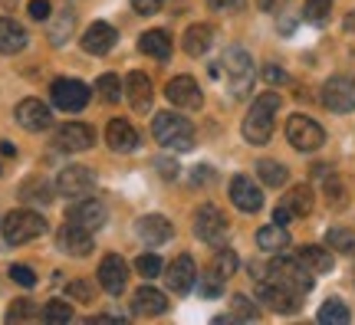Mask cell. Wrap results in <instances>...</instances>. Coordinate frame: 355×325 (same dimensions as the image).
Segmentation results:
<instances>
[{
	"label": "cell",
	"instance_id": "6da1fadb",
	"mask_svg": "<svg viewBox=\"0 0 355 325\" xmlns=\"http://www.w3.org/2000/svg\"><path fill=\"white\" fill-rule=\"evenodd\" d=\"M283 105V96L279 92H263L257 96V102L250 105V112L243 118V138L250 145H266L270 135H273V115Z\"/></svg>",
	"mask_w": 355,
	"mask_h": 325
},
{
	"label": "cell",
	"instance_id": "7a4b0ae2",
	"mask_svg": "<svg viewBox=\"0 0 355 325\" xmlns=\"http://www.w3.org/2000/svg\"><path fill=\"white\" fill-rule=\"evenodd\" d=\"M152 135L158 145H165L171 151H191L194 148V128L188 118H181L175 112H158L152 122Z\"/></svg>",
	"mask_w": 355,
	"mask_h": 325
},
{
	"label": "cell",
	"instance_id": "3957f363",
	"mask_svg": "<svg viewBox=\"0 0 355 325\" xmlns=\"http://www.w3.org/2000/svg\"><path fill=\"white\" fill-rule=\"evenodd\" d=\"M220 66H224V69H214V76H224V79H227L230 92H234L237 99L247 96V92H250V82H254V60H250V53L241 50V46H230V50L224 53Z\"/></svg>",
	"mask_w": 355,
	"mask_h": 325
},
{
	"label": "cell",
	"instance_id": "277c9868",
	"mask_svg": "<svg viewBox=\"0 0 355 325\" xmlns=\"http://www.w3.org/2000/svg\"><path fill=\"white\" fill-rule=\"evenodd\" d=\"M0 230H3V240H7V243L20 247V243H30V240L43 237V234H46V220L33 211H10L3 217Z\"/></svg>",
	"mask_w": 355,
	"mask_h": 325
},
{
	"label": "cell",
	"instance_id": "5b68a950",
	"mask_svg": "<svg viewBox=\"0 0 355 325\" xmlns=\"http://www.w3.org/2000/svg\"><path fill=\"white\" fill-rule=\"evenodd\" d=\"M270 279H277L279 286H286L290 292H296V296H306V292L313 289V273L300 263V256H296V260L277 256V260L270 263Z\"/></svg>",
	"mask_w": 355,
	"mask_h": 325
},
{
	"label": "cell",
	"instance_id": "8992f818",
	"mask_svg": "<svg viewBox=\"0 0 355 325\" xmlns=\"http://www.w3.org/2000/svg\"><path fill=\"white\" fill-rule=\"evenodd\" d=\"M194 234L204 243H211V247H224L230 234V224H227V217H224V211L214 207V204L198 207V213H194Z\"/></svg>",
	"mask_w": 355,
	"mask_h": 325
},
{
	"label": "cell",
	"instance_id": "52a82bcc",
	"mask_svg": "<svg viewBox=\"0 0 355 325\" xmlns=\"http://www.w3.org/2000/svg\"><path fill=\"white\" fill-rule=\"evenodd\" d=\"M286 138H290V145L296 151H316V148H322L326 132L309 115H293L290 122H286Z\"/></svg>",
	"mask_w": 355,
	"mask_h": 325
},
{
	"label": "cell",
	"instance_id": "ba28073f",
	"mask_svg": "<svg viewBox=\"0 0 355 325\" xmlns=\"http://www.w3.org/2000/svg\"><path fill=\"white\" fill-rule=\"evenodd\" d=\"M56 191L69 200H83L96 191V177H92V171L83 168V164H69V168H63L60 177H56Z\"/></svg>",
	"mask_w": 355,
	"mask_h": 325
},
{
	"label": "cell",
	"instance_id": "9c48e42d",
	"mask_svg": "<svg viewBox=\"0 0 355 325\" xmlns=\"http://www.w3.org/2000/svg\"><path fill=\"white\" fill-rule=\"evenodd\" d=\"M322 105L329 112H355V79L352 76H332L322 86Z\"/></svg>",
	"mask_w": 355,
	"mask_h": 325
},
{
	"label": "cell",
	"instance_id": "30bf717a",
	"mask_svg": "<svg viewBox=\"0 0 355 325\" xmlns=\"http://www.w3.org/2000/svg\"><path fill=\"white\" fill-rule=\"evenodd\" d=\"M53 105L63 109V112H83L89 105V86L79 79H56L50 86Z\"/></svg>",
	"mask_w": 355,
	"mask_h": 325
},
{
	"label": "cell",
	"instance_id": "8fae6325",
	"mask_svg": "<svg viewBox=\"0 0 355 325\" xmlns=\"http://www.w3.org/2000/svg\"><path fill=\"white\" fill-rule=\"evenodd\" d=\"M257 299L266 302L273 313H296L303 296H296V292H290L286 286H279L277 279H270V276H266V279L257 283Z\"/></svg>",
	"mask_w": 355,
	"mask_h": 325
},
{
	"label": "cell",
	"instance_id": "7c38bea8",
	"mask_svg": "<svg viewBox=\"0 0 355 325\" xmlns=\"http://www.w3.org/2000/svg\"><path fill=\"white\" fill-rule=\"evenodd\" d=\"M128 283V263L122 256L109 253L105 260L99 263V286L109 292V296H122Z\"/></svg>",
	"mask_w": 355,
	"mask_h": 325
},
{
	"label": "cell",
	"instance_id": "4fadbf2b",
	"mask_svg": "<svg viewBox=\"0 0 355 325\" xmlns=\"http://www.w3.org/2000/svg\"><path fill=\"white\" fill-rule=\"evenodd\" d=\"M230 200H234V207L243 213H257L263 207V191L257 188L254 181L247 175H237L230 181Z\"/></svg>",
	"mask_w": 355,
	"mask_h": 325
},
{
	"label": "cell",
	"instance_id": "5bb4252c",
	"mask_svg": "<svg viewBox=\"0 0 355 325\" xmlns=\"http://www.w3.org/2000/svg\"><path fill=\"white\" fill-rule=\"evenodd\" d=\"M165 96L171 105H178V109H201V86L191 79V76H178V79H171L165 89Z\"/></svg>",
	"mask_w": 355,
	"mask_h": 325
},
{
	"label": "cell",
	"instance_id": "9a60e30c",
	"mask_svg": "<svg viewBox=\"0 0 355 325\" xmlns=\"http://www.w3.org/2000/svg\"><path fill=\"white\" fill-rule=\"evenodd\" d=\"M13 115H17L20 128H26V132H46L53 125V112L46 109V102L40 99H24Z\"/></svg>",
	"mask_w": 355,
	"mask_h": 325
},
{
	"label": "cell",
	"instance_id": "2e32d148",
	"mask_svg": "<svg viewBox=\"0 0 355 325\" xmlns=\"http://www.w3.org/2000/svg\"><path fill=\"white\" fill-rule=\"evenodd\" d=\"M194 279H198V266H194V260H191L188 253H181V256H178V260L165 270V283H168V289H171V292H178V296L191 292Z\"/></svg>",
	"mask_w": 355,
	"mask_h": 325
},
{
	"label": "cell",
	"instance_id": "e0dca14e",
	"mask_svg": "<svg viewBox=\"0 0 355 325\" xmlns=\"http://www.w3.org/2000/svg\"><path fill=\"white\" fill-rule=\"evenodd\" d=\"M92 141H96V135L83 122H66V125L56 128V148L63 151H86L92 148Z\"/></svg>",
	"mask_w": 355,
	"mask_h": 325
},
{
	"label": "cell",
	"instance_id": "ac0fdd59",
	"mask_svg": "<svg viewBox=\"0 0 355 325\" xmlns=\"http://www.w3.org/2000/svg\"><path fill=\"white\" fill-rule=\"evenodd\" d=\"M105 145L119 155H128V151L139 148V132L128 125L125 118H112L109 125H105Z\"/></svg>",
	"mask_w": 355,
	"mask_h": 325
},
{
	"label": "cell",
	"instance_id": "d6986e66",
	"mask_svg": "<svg viewBox=\"0 0 355 325\" xmlns=\"http://www.w3.org/2000/svg\"><path fill=\"white\" fill-rule=\"evenodd\" d=\"M60 247L73 256H89L92 253V230H86L83 224L69 220V224L60 230Z\"/></svg>",
	"mask_w": 355,
	"mask_h": 325
},
{
	"label": "cell",
	"instance_id": "ffe728a7",
	"mask_svg": "<svg viewBox=\"0 0 355 325\" xmlns=\"http://www.w3.org/2000/svg\"><path fill=\"white\" fill-rule=\"evenodd\" d=\"M132 313L141 315V319H155V315H165V313H168L165 292H162V289H155V286H141L139 292H135Z\"/></svg>",
	"mask_w": 355,
	"mask_h": 325
},
{
	"label": "cell",
	"instance_id": "44dd1931",
	"mask_svg": "<svg viewBox=\"0 0 355 325\" xmlns=\"http://www.w3.org/2000/svg\"><path fill=\"white\" fill-rule=\"evenodd\" d=\"M139 237L141 243H148V247H162V243H168L171 240V224H168V217H162V213H148V217H141L139 220Z\"/></svg>",
	"mask_w": 355,
	"mask_h": 325
},
{
	"label": "cell",
	"instance_id": "7402d4cb",
	"mask_svg": "<svg viewBox=\"0 0 355 325\" xmlns=\"http://www.w3.org/2000/svg\"><path fill=\"white\" fill-rule=\"evenodd\" d=\"M69 220H76V224H83L86 230H99V227H105V220H109V213H105V207H102L99 200H76L73 207H69Z\"/></svg>",
	"mask_w": 355,
	"mask_h": 325
},
{
	"label": "cell",
	"instance_id": "603a6c76",
	"mask_svg": "<svg viewBox=\"0 0 355 325\" xmlns=\"http://www.w3.org/2000/svg\"><path fill=\"white\" fill-rule=\"evenodd\" d=\"M115 30L109 24H102V20H96V24L89 26L86 33H83V50L92 53V56H105V53L115 46Z\"/></svg>",
	"mask_w": 355,
	"mask_h": 325
},
{
	"label": "cell",
	"instance_id": "cb8c5ba5",
	"mask_svg": "<svg viewBox=\"0 0 355 325\" xmlns=\"http://www.w3.org/2000/svg\"><path fill=\"white\" fill-rule=\"evenodd\" d=\"M125 99L135 112H148L152 109V79L145 73H132L125 79Z\"/></svg>",
	"mask_w": 355,
	"mask_h": 325
},
{
	"label": "cell",
	"instance_id": "d4e9b609",
	"mask_svg": "<svg viewBox=\"0 0 355 325\" xmlns=\"http://www.w3.org/2000/svg\"><path fill=\"white\" fill-rule=\"evenodd\" d=\"M211 43H214V30L204 24H194L184 30V37H181V50L188 53V56H204V53L211 50Z\"/></svg>",
	"mask_w": 355,
	"mask_h": 325
},
{
	"label": "cell",
	"instance_id": "484cf974",
	"mask_svg": "<svg viewBox=\"0 0 355 325\" xmlns=\"http://www.w3.org/2000/svg\"><path fill=\"white\" fill-rule=\"evenodd\" d=\"M300 263H303L306 270L313 276H322V273H329L332 266H336V260H332V253L326 250V247H313V243H306V247H300Z\"/></svg>",
	"mask_w": 355,
	"mask_h": 325
},
{
	"label": "cell",
	"instance_id": "4316f807",
	"mask_svg": "<svg viewBox=\"0 0 355 325\" xmlns=\"http://www.w3.org/2000/svg\"><path fill=\"white\" fill-rule=\"evenodd\" d=\"M139 50L145 53V56H152V60H162V63H165L168 56H171V50H175V43H171V37H168L165 30H148V33H141Z\"/></svg>",
	"mask_w": 355,
	"mask_h": 325
},
{
	"label": "cell",
	"instance_id": "83f0119b",
	"mask_svg": "<svg viewBox=\"0 0 355 325\" xmlns=\"http://www.w3.org/2000/svg\"><path fill=\"white\" fill-rule=\"evenodd\" d=\"M24 46H26V30L17 20H10V17H0V53L13 56Z\"/></svg>",
	"mask_w": 355,
	"mask_h": 325
},
{
	"label": "cell",
	"instance_id": "f1b7e54d",
	"mask_svg": "<svg viewBox=\"0 0 355 325\" xmlns=\"http://www.w3.org/2000/svg\"><path fill=\"white\" fill-rule=\"evenodd\" d=\"M257 247L266 253H279V250H286L290 247V234H286V227L283 224H266L263 230H257Z\"/></svg>",
	"mask_w": 355,
	"mask_h": 325
},
{
	"label": "cell",
	"instance_id": "f546056e",
	"mask_svg": "<svg viewBox=\"0 0 355 325\" xmlns=\"http://www.w3.org/2000/svg\"><path fill=\"white\" fill-rule=\"evenodd\" d=\"M283 204L293 211V217H306V213L313 211L316 197H313V188H309V184H296V188L286 194V200H283Z\"/></svg>",
	"mask_w": 355,
	"mask_h": 325
},
{
	"label": "cell",
	"instance_id": "4dcf8cb0",
	"mask_svg": "<svg viewBox=\"0 0 355 325\" xmlns=\"http://www.w3.org/2000/svg\"><path fill=\"white\" fill-rule=\"evenodd\" d=\"M73 30H76V13L73 10H63L56 20L50 24V39H53V46H63L66 39L73 37Z\"/></svg>",
	"mask_w": 355,
	"mask_h": 325
},
{
	"label": "cell",
	"instance_id": "1f68e13d",
	"mask_svg": "<svg viewBox=\"0 0 355 325\" xmlns=\"http://www.w3.org/2000/svg\"><path fill=\"white\" fill-rule=\"evenodd\" d=\"M257 175H260V181H263L266 188H283L290 181V171L279 161H260L257 164Z\"/></svg>",
	"mask_w": 355,
	"mask_h": 325
},
{
	"label": "cell",
	"instance_id": "d6a6232c",
	"mask_svg": "<svg viewBox=\"0 0 355 325\" xmlns=\"http://www.w3.org/2000/svg\"><path fill=\"white\" fill-rule=\"evenodd\" d=\"M96 92H99L102 102H109V105H115V102H122V92H125V86H122V79L112 73L99 76V82H96Z\"/></svg>",
	"mask_w": 355,
	"mask_h": 325
},
{
	"label": "cell",
	"instance_id": "836d02e7",
	"mask_svg": "<svg viewBox=\"0 0 355 325\" xmlns=\"http://www.w3.org/2000/svg\"><path fill=\"white\" fill-rule=\"evenodd\" d=\"M326 243H329V250L336 253H355V234L352 230H345V227H332L329 234H326Z\"/></svg>",
	"mask_w": 355,
	"mask_h": 325
},
{
	"label": "cell",
	"instance_id": "e575fe53",
	"mask_svg": "<svg viewBox=\"0 0 355 325\" xmlns=\"http://www.w3.org/2000/svg\"><path fill=\"white\" fill-rule=\"evenodd\" d=\"M352 319V313H349V306H345L343 299H329V302H322V309H319V322H349Z\"/></svg>",
	"mask_w": 355,
	"mask_h": 325
},
{
	"label": "cell",
	"instance_id": "d590c367",
	"mask_svg": "<svg viewBox=\"0 0 355 325\" xmlns=\"http://www.w3.org/2000/svg\"><path fill=\"white\" fill-rule=\"evenodd\" d=\"M20 197H24V200H33V204H50L53 194H50V184H46V181L33 177V181H26L24 188H20Z\"/></svg>",
	"mask_w": 355,
	"mask_h": 325
},
{
	"label": "cell",
	"instance_id": "8d00e7d4",
	"mask_svg": "<svg viewBox=\"0 0 355 325\" xmlns=\"http://www.w3.org/2000/svg\"><path fill=\"white\" fill-rule=\"evenodd\" d=\"M211 270H214V273H220L224 279H227V276H234V270H237V253L230 250L227 243H224V247H217V256H214V263H211Z\"/></svg>",
	"mask_w": 355,
	"mask_h": 325
},
{
	"label": "cell",
	"instance_id": "74e56055",
	"mask_svg": "<svg viewBox=\"0 0 355 325\" xmlns=\"http://www.w3.org/2000/svg\"><path fill=\"white\" fill-rule=\"evenodd\" d=\"M257 306L247 296H234L230 299V319H237V322H257Z\"/></svg>",
	"mask_w": 355,
	"mask_h": 325
},
{
	"label": "cell",
	"instance_id": "f35d334b",
	"mask_svg": "<svg viewBox=\"0 0 355 325\" xmlns=\"http://www.w3.org/2000/svg\"><path fill=\"white\" fill-rule=\"evenodd\" d=\"M224 283H227V279H224V276L220 273H214V270H207V273L201 276V296L204 299H217V296H220V292H224Z\"/></svg>",
	"mask_w": 355,
	"mask_h": 325
},
{
	"label": "cell",
	"instance_id": "ab89813d",
	"mask_svg": "<svg viewBox=\"0 0 355 325\" xmlns=\"http://www.w3.org/2000/svg\"><path fill=\"white\" fill-rule=\"evenodd\" d=\"M43 322H73V306H69V302H60V299L46 302Z\"/></svg>",
	"mask_w": 355,
	"mask_h": 325
},
{
	"label": "cell",
	"instance_id": "60d3db41",
	"mask_svg": "<svg viewBox=\"0 0 355 325\" xmlns=\"http://www.w3.org/2000/svg\"><path fill=\"white\" fill-rule=\"evenodd\" d=\"M329 10H332V0H306V20L309 24H322L326 17H329Z\"/></svg>",
	"mask_w": 355,
	"mask_h": 325
},
{
	"label": "cell",
	"instance_id": "b9f144b4",
	"mask_svg": "<svg viewBox=\"0 0 355 325\" xmlns=\"http://www.w3.org/2000/svg\"><path fill=\"white\" fill-rule=\"evenodd\" d=\"M135 270H139L141 276H148V279H152V276L162 273V256H158V253H141L139 260H135Z\"/></svg>",
	"mask_w": 355,
	"mask_h": 325
},
{
	"label": "cell",
	"instance_id": "7bdbcfd3",
	"mask_svg": "<svg viewBox=\"0 0 355 325\" xmlns=\"http://www.w3.org/2000/svg\"><path fill=\"white\" fill-rule=\"evenodd\" d=\"M37 309H33V302L30 299H17L10 306V313H7V322H24V319H33Z\"/></svg>",
	"mask_w": 355,
	"mask_h": 325
},
{
	"label": "cell",
	"instance_id": "ee69618b",
	"mask_svg": "<svg viewBox=\"0 0 355 325\" xmlns=\"http://www.w3.org/2000/svg\"><path fill=\"white\" fill-rule=\"evenodd\" d=\"M10 279H13V283H20V286H26V289L37 286V273H33L30 266H20V263H17V266H10Z\"/></svg>",
	"mask_w": 355,
	"mask_h": 325
},
{
	"label": "cell",
	"instance_id": "f6af8a7d",
	"mask_svg": "<svg viewBox=\"0 0 355 325\" xmlns=\"http://www.w3.org/2000/svg\"><path fill=\"white\" fill-rule=\"evenodd\" d=\"M207 7L214 13H237L243 10V0H207Z\"/></svg>",
	"mask_w": 355,
	"mask_h": 325
},
{
	"label": "cell",
	"instance_id": "bcb514c9",
	"mask_svg": "<svg viewBox=\"0 0 355 325\" xmlns=\"http://www.w3.org/2000/svg\"><path fill=\"white\" fill-rule=\"evenodd\" d=\"M66 292H69V299H79V302L92 299V286H89V283H69V286H66Z\"/></svg>",
	"mask_w": 355,
	"mask_h": 325
},
{
	"label": "cell",
	"instance_id": "7dc6e473",
	"mask_svg": "<svg viewBox=\"0 0 355 325\" xmlns=\"http://www.w3.org/2000/svg\"><path fill=\"white\" fill-rule=\"evenodd\" d=\"M26 13H30L33 20H46V17H50V0H30Z\"/></svg>",
	"mask_w": 355,
	"mask_h": 325
},
{
	"label": "cell",
	"instance_id": "c3c4849f",
	"mask_svg": "<svg viewBox=\"0 0 355 325\" xmlns=\"http://www.w3.org/2000/svg\"><path fill=\"white\" fill-rule=\"evenodd\" d=\"M162 3L165 0H132L135 13H155V10H162Z\"/></svg>",
	"mask_w": 355,
	"mask_h": 325
},
{
	"label": "cell",
	"instance_id": "681fc988",
	"mask_svg": "<svg viewBox=\"0 0 355 325\" xmlns=\"http://www.w3.org/2000/svg\"><path fill=\"white\" fill-rule=\"evenodd\" d=\"M263 79L266 82H286V73L277 69V66H263Z\"/></svg>",
	"mask_w": 355,
	"mask_h": 325
},
{
	"label": "cell",
	"instance_id": "f907efd6",
	"mask_svg": "<svg viewBox=\"0 0 355 325\" xmlns=\"http://www.w3.org/2000/svg\"><path fill=\"white\" fill-rule=\"evenodd\" d=\"M273 220H277V224H283V227H286V224H290V220H293V211H290V207H286V204H279L277 211H273Z\"/></svg>",
	"mask_w": 355,
	"mask_h": 325
},
{
	"label": "cell",
	"instance_id": "816d5d0a",
	"mask_svg": "<svg viewBox=\"0 0 355 325\" xmlns=\"http://www.w3.org/2000/svg\"><path fill=\"white\" fill-rule=\"evenodd\" d=\"M158 168H162V175H165L168 181H171V177H175V171H178L175 164H171V161H165V158H162V161H158Z\"/></svg>",
	"mask_w": 355,
	"mask_h": 325
},
{
	"label": "cell",
	"instance_id": "f5cc1de1",
	"mask_svg": "<svg viewBox=\"0 0 355 325\" xmlns=\"http://www.w3.org/2000/svg\"><path fill=\"white\" fill-rule=\"evenodd\" d=\"M194 171H198V175H194V181H198V184H201V181H211V177H214V175H211V168H204V164H201V168H194Z\"/></svg>",
	"mask_w": 355,
	"mask_h": 325
},
{
	"label": "cell",
	"instance_id": "db71d44e",
	"mask_svg": "<svg viewBox=\"0 0 355 325\" xmlns=\"http://www.w3.org/2000/svg\"><path fill=\"white\" fill-rule=\"evenodd\" d=\"M345 30H349V33H355V10L345 17Z\"/></svg>",
	"mask_w": 355,
	"mask_h": 325
},
{
	"label": "cell",
	"instance_id": "11a10c76",
	"mask_svg": "<svg viewBox=\"0 0 355 325\" xmlns=\"http://www.w3.org/2000/svg\"><path fill=\"white\" fill-rule=\"evenodd\" d=\"M0 151H3V155L10 158V155H13V145H10V141H0Z\"/></svg>",
	"mask_w": 355,
	"mask_h": 325
}]
</instances>
